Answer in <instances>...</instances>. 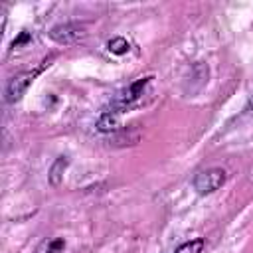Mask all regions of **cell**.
<instances>
[{"label": "cell", "mask_w": 253, "mask_h": 253, "mask_svg": "<svg viewBox=\"0 0 253 253\" xmlns=\"http://www.w3.org/2000/svg\"><path fill=\"white\" fill-rule=\"evenodd\" d=\"M204 247H206V239L196 237V239H190V241L182 243L174 253H202Z\"/></svg>", "instance_id": "ba28073f"}, {"label": "cell", "mask_w": 253, "mask_h": 253, "mask_svg": "<svg viewBox=\"0 0 253 253\" xmlns=\"http://www.w3.org/2000/svg\"><path fill=\"white\" fill-rule=\"evenodd\" d=\"M225 180H227V172L223 168H208V170H202L196 174L194 190L200 196H208V194L217 192L225 184Z\"/></svg>", "instance_id": "7a4b0ae2"}, {"label": "cell", "mask_w": 253, "mask_h": 253, "mask_svg": "<svg viewBox=\"0 0 253 253\" xmlns=\"http://www.w3.org/2000/svg\"><path fill=\"white\" fill-rule=\"evenodd\" d=\"M121 128V113L117 111H105L97 119V130L99 132H115Z\"/></svg>", "instance_id": "5b68a950"}, {"label": "cell", "mask_w": 253, "mask_h": 253, "mask_svg": "<svg viewBox=\"0 0 253 253\" xmlns=\"http://www.w3.org/2000/svg\"><path fill=\"white\" fill-rule=\"evenodd\" d=\"M150 81H152V77H140V79L132 81L128 87H125V89L113 99V111L121 113V111H128L130 107H134V105L142 99V95L146 93Z\"/></svg>", "instance_id": "6da1fadb"}, {"label": "cell", "mask_w": 253, "mask_h": 253, "mask_svg": "<svg viewBox=\"0 0 253 253\" xmlns=\"http://www.w3.org/2000/svg\"><path fill=\"white\" fill-rule=\"evenodd\" d=\"M38 73H40V69H34V71H22V73L14 75V77L8 81L6 91H4L6 101H8V103H18V101L26 95L28 87L34 83V79H36Z\"/></svg>", "instance_id": "3957f363"}, {"label": "cell", "mask_w": 253, "mask_h": 253, "mask_svg": "<svg viewBox=\"0 0 253 253\" xmlns=\"http://www.w3.org/2000/svg\"><path fill=\"white\" fill-rule=\"evenodd\" d=\"M107 49H109L111 53H115V55H125V53H128L130 43H128L123 36H117V38H111V40L107 42Z\"/></svg>", "instance_id": "52a82bcc"}, {"label": "cell", "mask_w": 253, "mask_h": 253, "mask_svg": "<svg viewBox=\"0 0 253 253\" xmlns=\"http://www.w3.org/2000/svg\"><path fill=\"white\" fill-rule=\"evenodd\" d=\"M67 164H69V160L65 156H59L53 162V166L49 168V182H51V186H59L61 184V178H63V172H65Z\"/></svg>", "instance_id": "8992f818"}, {"label": "cell", "mask_w": 253, "mask_h": 253, "mask_svg": "<svg viewBox=\"0 0 253 253\" xmlns=\"http://www.w3.org/2000/svg\"><path fill=\"white\" fill-rule=\"evenodd\" d=\"M85 36V26L77 24V22H65V24H57L49 30V38L55 43L67 45V43H75L77 40H81Z\"/></svg>", "instance_id": "277c9868"}, {"label": "cell", "mask_w": 253, "mask_h": 253, "mask_svg": "<svg viewBox=\"0 0 253 253\" xmlns=\"http://www.w3.org/2000/svg\"><path fill=\"white\" fill-rule=\"evenodd\" d=\"M61 247H65L63 239H55V241H51V245L47 247V251H45V253H57V249H61Z\"/></svg>", "instance_id": "9c48e42d"}]
</instances>
